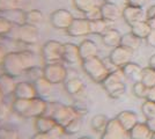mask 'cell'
<instances>
[{
	"label": "cell",
	"instance_id": "obj_1",
	"mask_svg": "<svg viewBox=\"0 0 155 139\" xmlns=\"http://www.w3.org/2000/svg\"><path fill=\"white\" fill-rule=\"evenodd\" d=\"M36 55L30 50H22L7 52L0 67L4 73L13 78H18L27 72L29 68L36 66Z\"/></svg>",
	"mask_w": 155,
	"mask_h": 139
},
{
	"label": "cell",
	"instance_id": "obj_2",
	"mask_svg": "<svg viewBox=\"0 0 155 139\" xmlns=\"http://www.w3.org/2000/svg\"><path fill=\"white\" fill-rule=\"evenodd\" d=\"M44 115L51 117L58 125L63 126V127L67 125L72 119L80 116L73 106H66L60 102H48Z\"/></svg>",
	"mask_w": 155,
	"mask_h": 139
},
{
	"label": "cell",
	"instance_id": "obj_3",
	"mask_svg": "<svg viewBox=\"0 0 155 139\" xmlns=\"http://www.w3.org/2000/svg\"><path fill=\"white\" fill-rule=\"evenodd\" d=\"M126 79L122 68L110 71L107 78L102 81V87L111 99H119L126 92V85L124 80Z\"/></svg>",
	"mask_w": 155,
	"mask_h": 139
},
{
	"label": "cell",
	"instance_id": "obj_4",
	"mask_svg": "<svg viewBox=\"0 0 155 139\" xmlns=\"http://www.w3.org/2000/svg\"><path fill=\"white\" fill-rule=\"evenodd\" d=\"M81 67H82L84 72L96 84H102V81L110 73L109 68L105 66L103 60L98 58V56L82 60Z\"/></svg>",
	"mask_w": 155,
	"mask_h": 139
},
{
	"label": "cell",
	"instance_id": "obj_5",
	"mask_svg": "<svg viewBox=\"0 0 155 139\" xmlns=\"http://www.w3.org/2000/svg\"><path fill=\"white\" fill-rule=\"evenodd\" d=\"M43 78L52 85L64 84L67 80V70L60 61L49 63L43 67Z\"/></svg>",
	"mask_w": 155,
	"mask_h": 139
},
{
	"label": "cell",
	"instance_id": "obj_6",
	"mask_svg": "<svg viewBox=\"0 0 155 139\" xmlns=\"http://www.w3.org/2000/svg\"><path fill=\"white\" fill-rule=\"evenodd\" d=\"M61 55H63V43H60L59 41H48L41 48V56L45 64L60 61Z\"/></svg>",
	"mask_w": 155,
	"mask_h": 139
},
{
	"label": "cell",
	"instance_id": "obj_7",
	"mask_svg": "<svg viewBox=\"0 0 155 139\" xmlns=\"http://www.w3.org/2000/svg\"><path fill=\"white\" fill-rule=\"evenodd\" d=\"M15 38H16V41H19L20 43H25L28 45L36 44L39 40L38 29L36 26L22 22L21 25H19L18 29H16Z\"/></svg>",
	"mask_w": 155,
	"mask_h": 139
},
{
	"label": "cell",
	"instance_id": "obj_8",
	"mask_svg": "<svg viewBox=\"0 0 155 139\" xmlns=\"http://www.w3.org/2000/svg\"><path fill=\"white\" fill-rule=\"evenodd\" d=\"M133 53L134 51L127 49L123 45H118L112 49V51L109 55V60L110 63L117 68H120L124 65H126L127 63L132 61L133 58Z\"/></svg>",
	"mask_w": 155,
	"mask_h": 139
},
{
	"label": "cell",
	"instance_id": "obj_9",
	"mask_svg": "<svg viewBox=\"0 0 155 139\" xmlns=\"http://www.w3.org/2000/svg\"><path fill=\"white\" fill-rule=\"evenodd\" d=\"M74 20L73 14L64 8L56 9L53 11L50 15V23L53 28L60 29V30H66L68 27L71 26L72 21Z\"/></svg>",
	"mask_w": 155,
	"mask_h": 139
},
{
	"label": "cell",
	"instance_id": "obj_10",
	"mask_svg": "<svg viewBox=\"0 0 155 139\" xmlns=\"http://www.w3.org/2000/svg\"><path fill=\"white\" fill-rule=\"evenodd\" d=\"M66 33L72 37H82L91 34V21L86 18H74Z\"/></svg>",
	"mask_w": 155,
	"mask_h": 139
},
{
	"label": "cell",
	"instance_id": "obj_11",
	"mask_svg": "<svg viewBox=\"0 0 155 139\" xmlns=\"http://www.w3.org/2000/svg\"><path fill=\"white\" fill-rule=\"evenodd\" d=\"M129 132L120 125V123L115 118L109 119V123L103 132L101 133V139H126Z\"/></svg>",
	"mask_w": 155,
	"mask_h": 139
},
{
	"label": "cell",
	"instance_id": "obj_12",
	"mask_svg": "<svg viewBox=\"0 0 155 139\" xmlns=\"http://www.w3.org/2000/svg\"><path fill=\"white\" fill-rule=\"evenodd\" d=\"M123 16L124 21L129 25L130 27L132 25H134L136 22L139 21H145L147 20V16H146V12L142 7H137V6H131L127 5L123 8Z\"/></svg>",
	"mask_w": 155,
	"mask_h": 139
},
{
	"label": "cell",
	"instance_id": "obj_13",
	"mask_svg": "<svg viewBox=\"0 0 155 139\" xmlns=\"http://www.w3.org/2000/svg\"><path fill=\"white\" fill-rule=\"evenodd\" d=\"M46 104H48V101L45 99L38 98V96L29 100V103H28V107H27V110L23 115V117L36 118L38 116L44 115L46 110Z\"/></svg>",
	"mask_w": 155,
	"mask_h": 139
},
{
	"label": "cell",
	"instance_id": "obj_14",
	"mask_svg": "<svg viewBox=\"0 0 155 139\" xmlns=\"http://www.w3.org/2000/svg\"><path fill=\"white\" fill-rule=\"evenodd\" d=\"M13 96L15 99L22 100H31L37 98V92L32 82L29 81H21L16 84V87L14 89Z\"/></svg>",
	"mask_w": 155,
	"mask_h": 139
},
{
	"label": "cell",
	"instance_id": "obj_15",
	"mask_svg": "<svg viewBox=\"0 0 155 139\" xmlns=\"http://www.w3.org/2000/svg\"><path fill=\"white\" fill-rule=\"evenodd\" d=\"M61 60L74 65L81 61L80 57V51H79V45H75L73 43H65L63 44V55H61Z\"/></svg>",
	"mask_w": 155,
	"mask_h": 139
},
{
	"label": "cell",
	"instance_id": "obj_16",
	"mask_svg": "<svg viewBox=\"0 0 155 139\" xmlns=\"http://www.w3.org/2000/svg\"><path fill=\"white\" fill-rule=\"evenodd\" d=\"M100 8H101L102 18L109 22L117 21L123 14V11L117 6L114 1L112 2H102V5H100Z\"/></svg>",
	"mask_w": 155,
	"mask_h": 139
},
{
	"label": "cell",
	"instance_id": "obj_17",
	"mask_svg": "<svg viewBox=\"0 0 155 139\" xmlns=\"http://www.w3.org/2000/svg\"><path fill=\"white\" fill-rule=\"evenodd\" d=\"M116 119L120 123V125L123 126L127 132L139 122L137 114L134 111H131V110H123V111L118 113L116 116Z\"/></svg>",
	"mask_w": 155,
	"mask_h": 139
},
{
	"label": "cell",
	"instance_id": "obj_18",
	"mask_svg": "<svg viewBox=\"0 0 155 139\" xmlns=\"http://www.w3.org/2000/svg\"><path fill=\"white\" fill-rule=\"evenodd\" d=\"M122 71H123L124 75L126 79L131 80L133 82L137 81H141V75H142V70L143 67H141L139 64L133 63V61H130L126 65H124L123 67H120Z\"/></svg>",
	"mask_w": 155,
	"mask_h": 139
},
{
	"label": "cell",
	"instance_id": "obj_19",
	"mask_svg": "<svg viewBox=\"0 0 155 139\" xmlns=\"http://www.w3.org/2000/svg\"><path fill=\"white\" fill-rule=\"evenodd\" d=\"M153 131L149 129V126L145 123L138 122L129 131L130 139H152Z\"/></svg>",
	"mask_w": 155,
	"mask_h": 139
},
{
	"label": "cell",
	"instance_id": "obj_20",
	"mask_svg": "<svg viewBox=\"0 0 155 139\" xmlns=\"http://www.w3.org/2000/svg\"><path fill=\"white\" fill-rule=\"evenodd\" d=\"M79 51H80V57L81 61L84 59H88L91 57H95L98 53V46L97 44L91 40H84L80 45H79Z\"/></svg>",
	"mask_w": 155,
	"mask_h": 139
},
{
	"label": "cell",
	"instance_id": "obj_21",
	"mask_svg": "<svg viewBox=\"0 0 155 139\" xmlns=\"http://www.w3.org/2000/svg\"><path fill=\"white\" fill-rule=\"evenodd\" d=\"M35 129L37 132H43V133H50L58 125L51 117L46 116V115H42L35 118Z\"/></svg>",
	"mask_w": 155,
	"mask_h": 139
},
{
	"label": "cell",
	"instance_id": "obj_22",
	"mask_svg": "<svg viewBox=\"0 0 155 139\" xmlns=\"http://www.w3.org/2000/svg\"><path fill=\"white\" fill-rule=\"evenodd\" d=\"M14 79L15 78L8 75L6 73L0 74V92H1V96L2 98L13 95L14 89H15L16 84H18V82H15Z\"/></svg>",
	"mask_w": 155,
	"mask_h": 139
},
{
	"label": "cell",
	"instance_id": "obj_23",
	"mask_svg": "<svg viewBox=\"0 0 155 139\" xmlns=\"http://www.w3.org/2000/svg\"><path fill=\"white\" fill-rule=\"evenodd\" d=\"M102 42L104 45L109 46V48H116V46L120 45V40H122V34L119 30L114 29V28H109L105 33L101 36Z\"/></svg>",
	"mask_w": 155,
	"mask_h": 139
},
{
	"label": "cell",
	"instance_id": "obj_24",
	"mask_svg": "<svg viewBox=\"0 0 155 139\" xmlns=\"http://www.w3.org/2000/svg\"><path fill=\"white\" fill-rule=\"evenodd\" d=\"M64 88L68 95L77 96L81 92H84V81L79 79V78H71V79H67L64 82Z\"/></svg>",
	"mask_w": 155,
	"mask_h": 139
},
{
	"label": "cell",
	"instance_id": "obj_25",
	"mask_svg": "<svg viewBox=\"0 0 155 139\" xmlns=\"http://www.w3.org/2000/svg\"><path fill=\"white\" fill-rule=\"evenodd\" d=\"M150 30H152V27L147 20L139 21V22H136L134 25L131 26V33L136 35L137 37H139L140 40H146V37L148 36Z\"/></svg>",
	"mask_w": 155,
	"mask_h": 139
},
{
	"label": "cell",
	"instance_id": "obj_26",
	"mask_svg": "<svg viewBox=\"0 0 155 139\" xmlns=\"http://www.w3.org/2000/svg\"><path fill=\"white\" fill-rule=\"evenodd\" d=\"M34 86L36 88V92H37V96L42 98V99H45L50 95L51 93V87L52 84H50L46 79H44L43 77H41L38 79H36L35 81H32Z\"/></svg>",
	"mask_w": 155,
	"mask_h": 139
},
{
	"label": "cell",
	"instance_id": "obj_27",
	"mask_svg": "<svg viewBox=\"0 0 155 139\" xmlns=\"http://www.w3.org/2000/svg\"><path fill=\"white\" fill-rule=\"evenodd\" d=\"M44 21V14L39 9H30L23 14V22L32 26H38Z\"/></svg>",
	"mask_w": 155,
	"mask_h": 139
},
{
	"label": "cell",
	"instance_id": "obj_28",
	"mask_svg": "<svg viewBox=\"0 0 155 139\" xmlns=\"http://www.w3.org/2000/svg\"><path fill=\"white\" fill-rule=\"evenodd\" d=\"M141 41L139 37H137L136 35H133V34L131 33H126L122 35V40H120V45L125 46V48H127V49H131V50H133V51H136L139 49V46L141 44Z\"/></svg>",
	"mask_w": 155,
	"mask_h": 139
},
{
	"label": "cell",
	"instance_id": "obj_29",
	"mask_svg": "<svg viewBox=\"0 0 155 139\" xmlns=\"http://www.w3.org/2000/svg\"><path fill=\"white\" fill-rule=\"evenodd\" d=\"M109 123V118L105 116V115H95L91 121V129L95 131V132L102 133L105 130V127Z\"/></svg>",
	"mask_w": 155,
	"mask_h": 139
},
{
	"label": "cell",
	"instance_id": "obj_30",
	"mask_svg": "<svg viewBox=\"0 0 155 139\" xmlns=\"http://www.w3.org/2000/svg\"><path fill=\"white\" fill-rule=\"evenodd\" d=\"M111 22L102 19H97V20L91 21V34L94 35H100L102 36L108 29H109V25Z\"/></svg>",
	"mask_w": 155,
	"mask_h": 139
},
{
	"label": "cell",
	"instance_id": "obj_31",
	"mask_svg": "<svg viewBox=\"0 0 155 139\" xmlns=\"http://www.w3.org/2000/svg\"><path fill=\"white\" fill-rule=\"evenodd\" d=\"M81 129H82V119L80 116H78L74 119H72L67 125L64 126V132L67 136H73L80 132Z\"/></svg>",
	"mask_w": 155,
	"mask_h": 139
},
{
	"label": "cell",
	"instance_id": "obj_32",
	"mask_svg": "<svg viewBox=\"0 0 155 139\" xmlns=\"http://www.w3.org/2000/svg\"><path fill=\"white\" fill-rule=\"evenodd\" d=\"M141 82L148 88L155 86V68L150 66L143 67L141 75Z\"/></svg>",
	"mask_w": 155,
	"mask_h": 139
},
{
	"label": "cell",
	"instance_id": "obj_33",
	"mask_svg": "<svg viewBox=\"0 0 155 139\" xmlns=\"http://www.w3.org/2000/svg\"><path fill=\"white\" fill-rule=\"evenodd\" d=\"M73 5L79 12L81 13H87L94 7L98 6L96 0H73Z\"/></svg>",
	"mask_w": 155,
	"mask_h": 139
},
{
	"label": "cell",
	"instance_id": "obj_34",
	"mask_svg": "<svg viewBox=\"0 0 155 139\" xmlns=\"http://www.w3.org/2000/svg\"><path fill=\"white\" fill-rule=\"evenodd\" d=\"M141 111H142V115L145 116L146 119L155 118V102H152V101L146 100V101L142 103Z\"/></svg>",
	"mask_w": 155,
	"mask_h": 139
},
{
	"label": "cell",
	"instance_id": "obj_35",
	"mask_svg": "<svg viewBox=\"0 0 155 139\" xmlns=\"http://www.w3.org/2000/svg\"><path fill=\"white\" fill-rule=\"evenodd\" d=\"M19 6V0H0V12H15Z\"/></svg>",
	"mask_w": 155,
	"mask_h": 139
},
{
	"label": "cell",
	"instance_id": "obj_36",
	"mask_svg": "<svg viewBox=\"0 0 155 139\" xmlns=\"http://www.w3.org/2000/svg\"><path fill=\"white\" fill-rule=\"evenodd\" d=\"M133 94L136 95V98L138 99H145L147 96V92H148V87L145 86L141 81H137L133 82V87H132Z\"/></svg>",
	"mask_w": 155,
	"mask_h": 139
},
{
	"label": "cell",
	"instance_id": "obj_37",
	"mask_svg": "<svg viewBox=\"0 0 155 139\" xmlns=\"http://www.w3.org/2000/svg\"><path fill=\"white\" fill-rule=\"evenodd\" d=\"M13 30V22L8 20L7 18L0 16V36L8 35Z\"/></svg>",
	"mask_w": 155,
	"mask_h": 139
},
{
	"label": "cell",
	"instance_id": "obj_38",
	"mask_svg": "<svg viewBox=\"0 0 155 139\" xmlns=\"http://www.w3.org/2000/svg\"><path fill=\"white\" fill-rule=\"evenodd\" d=\"M11 110H12V107L8 106L2 100V98H0V122H4L8 118Z\"/></svg>",
	"mask_w": 155,
	"mask_h": 139
},
{
	"label": "cell",
	"instance_id": "obj_39",
	"mask_svg": "<svg viewBox=\"0 0 155 139\" xmlns=\"http://www.w3.org/2000/svg\"><path fill=\"white\" fill-rule=\"evenodd\" d=\"M15 137H19V132L13 129L7 127H0V139H13Z\"/></svg>",
	"mask_w": 155,
	"mask_h": 139
},
{
	"label": "cell",
	"instance_id": "obj_40",
	"mask_svg": "<svg viewBox=\"0 0 155 139\" xmlns=\"http://www.w3.org/2000/svg\"><path fill=\"white\" fill-rule=\"evenodd\" d=\"M84 18L88 19L89 21H94L97 19H102V14H101V8L100 6L94 7L93 9H91L89 12L84 13Z\"/></svg>",
	"mask_w": 155,
	"mask_h": 139
},
{
	"label": "cell",
	"instance_id": "obj_41",
	"mask_svg": "<svg viewBox=\"0 0 155 139\" xmlns=\"http://www.w3.org/2000/svg\"><path fill=\"white\" fill-rule=\"evenodd\" d=\"M150 0H126V4L131 5V6H137V7H143L148 5Z\"/></svg>",
	"mask_w": 155,
	"mask_h": 139
},
{
	"label": "cell",
	"instance_id": "obj_42",
	"mask_svg": "<svg viewBox=\"0 0 155 139\" xmlns=\"http://www.w3.org/2000/svg\"><path fill=\"white\" fill-rule=\"evenodd\" d=\"M146 43L152 48H155V28H152L150 33L148 34V36L146 37Z\"/></svg>",
	"mask_w": 155,
	"mask_h": 139
},
{
	"label": "cell",
	"instance_id": "obj_43",
	"mask_svg": "<svg viewBox=\"0 0 155 139\" xmlns=\"http://www.w3.org/2000/svg\"><path fill=\"white\" fill-rule=\"evenodd\" d=\"M31 139H53L51 134L49 133H43V132H36L31 137Z\"/></svg>",
	"mask_w": 155,
	"mask_h": 139
},
{
	"label": "cell",
	"instance_id": "obj_44",
	"mask_svg": "<svg viewBox=\"0 0 155 139\" xmlns=\"http://www.w3.org/2000/svg\"><path fill=\"white\" fill-rule=\"evenodd\" d=\"M146 100L152 101V102H155V86L149 87V88H148V92H147Z\"/></svg>",
	"mask_w": 155,
	"mask_h": 139
},
{
	"label": "cell",
	"instance_id": "obj_45",
	"mask_svg": "<svg viewBox=\"0 0 155 139\" xmlns=\"http://www.w3.org/2000/svg\"><path fill=\"white\" fill-rule=\"evenodd\" d=\"M146 16H147V20L152 19L153 16H155V4L148 7V9L146 11Z\"/></svg>",
	"mask_w": 155,
	"mask_h": 139
},
{
	"label": "cell",
	"instance_id": "obj_46",
	"mask_svg": "<svg viewBox=\"0 0 155 139\" xmlns=\"http://www.w3.org/2000/svg\"><path fill=\"white\" fill-rule=\"evenodd\" d=\"M6 55H7L6 48L2 45V44H0V66H1V64H2L4 58H5V56H6Z\"/></svg>",
	"mask_w": 155,
	"mask_h": 139
},
{
	"label": "cell",
	"instance_id": "obj_47",
	"mask_svg": "<svg viewBox=\"0 0 155 139\" xmlns=\"http://www.w3.org/2000/svg\"><path fill=\"white\" fill-rule=\"evenodd\" d=\"M146 124L149 126V129L155 132V118H152V119H146Z\"/></svg>",
	"mask_w": 155,
	"mask_h": 139
},
{
	"label": "cell",
	"instance_id": "obj_48",
	"mask_svg": "<svg viewBox=\"0 0 155 139\" xmlns=\"http://www.w3.org/2000/svg\"><path fill=\"white\" fill-rule=\"evenodd\" d=\"M148 66L153 67L155 68V55H153L150 58H149V61H148Z\"/></svg>",
	"mask_w": 155,
	"mask_h": 139
},
{
	"label": "cell",
	"instance_id": "obj_49",
	"mask_svg": "<svg viewBox=\"0 0 155 139\" xmlns=\"http://www.w3.org/2000/svg\"><path fill=\"white\" fill-rule=\"evenodd\" d=\"M147 21H148V23L150 25L152 28H155V16H153L152 19H148Z\"/></svg>",
	"mask_w": 155,
	"mask_h": 139
},
{
	"label": "cell",
	"instance_id": "obj_50",
	"mask_svg": "<svg viewBox=\"0 0 155 139\" xmlns=\"http://www.w3.org/2000/svg\"><path fill=\"white\" fill-rule=\"evenodd\" d=\"M78 139H93V138H91V137H87V136H84V137H80V138H78Z\"/></svg>",
	"mask_w": 155,
	"mask_h": 139
},
{
	"label": "cell",
	"instance_id": "obj_51",
	"mask_svg": "<svg viewBox=\"0 0 155 139\" xmlns=\"http://www.w3.org/2000/svg\"><path fill=\"white\" fill-rule=\"evenodd\" d=\"M102 1H103V2H112L114 0H102Z\"/></svg>",
	"mask_w": 155,
	"mask_h": 139
},
{
	"label": "cell",
	"instance_id": "obj_52",
	"mask_svg": "<svg viewBox=\"0 0 155 139\" xmlns=\"http://www.w3.org/2000/svg\"><path fill=\"white\" fill-rule=\"evenodd\" d=\"M152 139H155V132H153V136H152Z\"/></svg>",
	"mask_w": 155,
	"mask_h": 139
},
{
	"label": "cell",
	"instance_id": "obj_53",
	"mask_svg": "<svg viewBox=\"0 0 155 139\" xmlns=\"http://www.w3.org/2000/svg\"><path fill=\"white\" fill-rule=\"evenodd\" d=\"M13 139H20V136L19 137H15V138H13Z\"/></svg>",
	"mask_w": 155,
	"mask_h": 139
},
{
	"label": "cell",
	"instance_id": "obj_54",
	"mask_svg": "<svg viewBox=\"0 0 155 139\" xmlns=\"http://www.w3.org/2000/svg\"><path fill=\"white\" fill-rule=\"evenodd\" d=\"M0 98H2V96H1V92H0Z\"/></svg>",
	"mask_w": 155,
	"mask_h": 139
}]
</instances>
